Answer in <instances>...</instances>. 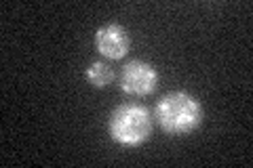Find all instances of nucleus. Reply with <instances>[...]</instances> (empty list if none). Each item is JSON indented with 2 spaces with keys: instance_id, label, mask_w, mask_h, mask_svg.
Instances as JSON below:
<instances>
[{
  "instance_id": "5",
  "label": "nucleus",
  "mask_w": 253,
  "mask_h": 168,
  "mask_svg": "<svg viewBox=\"0 0 253 168\" xmlns=\"http://www.w3.org/2000/svg\"><path fill=\"white\" fill-rule=\"evenodd\" d=\"M84 78L93 89H106L114 80V71L106 61H91L84 69Z\"/></svg>"
},
{
  "instance_id": "2",
  "label": "nucleus",
  "mask_w": 253,
  "mask_h": 168,
  "mask_svg": "<svg viewBox=\"0 0 253 168\" xmlns=\"http://www.w3.org/2000/svg\"><path fill=\"white\" fill-rule=\"evenodd\" d=\"M110 139L123 147H139L152 134V114L141 103H123L108 120Z\"/></svg>"
},
{
  "instance_id": "1",
  "label": "nucleus",
  "mask_w": 253,
  "mask_h": 168,
  "mask_svg": "<svg viewBox=\"0 0 253 168\" xmlns=\"http://www.w3.org/2000/svg\"><path fill=\"white\" fill-rule=\"evenodd\" d=\"M152 118L163 133L171 134V137H186L201 126L203 107L194 95L186 91H171L163 95L161 101L154 105Z\"/></svg>"
},
{
  "instance_id": "3",
  "label": "nucleus",
  "mask_w": 253,
  "mask_h": 168,
  "mask_svg": "<svg viewBox=\"0 0 253 168\" xmlns=\"http://www.w3.org/2000/svg\"><path fill=\"white\" fill-rule=\"evenodd\" d=\"M158 80H161V76H158V69L152 63L144 59H131L123 66L118 84H121V91L125 95H129L133 99H141L156 91Z\"/></svg>"
},
{
  "instance_id": "4",
  "label": "nucleus",
  "mask_w": 253,
  "mask_h": 168,
  "mask_svg": "<svg viewBox=\"0 0 253 168\" xmlns=\"http://www.w3.org/2000/svg\"><path fill=\"white\" fill-rule=\"evenodd\" d=\"M95 51L108 61H121L131 49V38L121 23H104L95 30Z\"/></svg>"
}]
</instances>
